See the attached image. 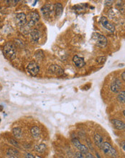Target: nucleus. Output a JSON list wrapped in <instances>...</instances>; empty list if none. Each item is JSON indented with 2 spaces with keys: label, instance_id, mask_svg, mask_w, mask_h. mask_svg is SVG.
<instances>
[{
  "label": "nucleus",
  "instance_id": "nucleus-1",
  "mask_svg": "<svg viewBox=\"0 0 125 158\" xmlns=\"http://www.w3.org/2000/svg\"><path fill=\"white\" fill-rule=\"evenodd\" d=\"M91 39L94 42V43L99 48H105L107 45V40H106V37L104 35L98 33V32L93 33Z\"/></svg>",
  "mask_w": 125,
  "mask_h": 158
},
{
  "label": "nucleus",
  "instance_id": "nucleus-2",
  "mask_svg": "<svg viewBox=\"0 0 125 158\" xmlns=\"http://www.w3.org/2000/svg\"><path fill=\"white\" fill-rule=\"evenodd\" d=\"M101 149L103 150V152L106 155H109V156L112 157L116 158V156H117V152H116V150L109 142H103L101 147Z\"/></svg>",
  "mask_w": 125,
  "mask_h": 158
},
{
  "label": "nucleus",
  "instance_id": "nucleus-3",
  "mask_svg": "<svg viewBox=\"0 0 125 158\" xmlns=\"http://www.w3.org/2000/svg\"><path fill=\"white\" fill-rule=\"evenodd\" d=\"M3 51L5 55L9 59L13 60L16 57V50L14 45L11 43H7L4 46Z\"/></svg>",
  "mask_w": 125,
  "mask_h": 158
},
{
  "label": "nucleus",
  "instance_id": "nucleus-4",
  "mask_svg": "<svg viewBox=\"0 0 125 158\" xmlns=\"http://www.w3.org/2000/svg\"><path fill=\"white\" fill-rule=\"evenodd\" d=\"M26 69L28 73H30L31 75H32V76H35V75H38V73H39L40 67L39 65L37 64L36 62L32 61V62H30L28 64Z\"/></svg>",
  "mask_w": 125,
  "mask_h": 158
},
{
  "label": "nucleus",
  "instance_id": "nucleus-5",
  "mask_svg": "<svg viewBox=\"0 0 125 158\" xmlns=\"http://www.w3.org/2000/svg\"><path fill=\"white\" fill-rule=\"evenodd\" d=\"M99 22H100L101 25H102L103 28H104L105 29H106L107 30H109V32H114L115 30L114 26L112 25L111 22H109L107 18L106 17H101L99 19Z\"/></svg>",
  "mask_w": 125,
  "mask_h": 158
},
{
  "label": "nucleus",
  "instance_id": "nucleus-6",
  "mask_svg": "<svg viewBox=\"0 0 125 158\" xmlns=\"http://www.w3.org/2000/svg\"><path fill=\"white\" fill-rule=\"evenodd\" d=\"M73 145H75L76 148L79 150V152H81L83 155H86V154L89 153V148L86 146V145H83L82 143H81L77 139H74L73 140Z\"/></svg>",
  "mask_w": 125,
  "mask_h": 158
},
{
  "label": "nucleus",
  "instance_id": "nucleus-7",
  "mask_svg": "<svg viewBox=\"0 0 125 158\" xmlns=\"http://www.w3.org/2000/svg\"><path fill=\"white\" fill-rule=\"evenodd\" d=\"M48 71L50 72V73L57 75H60L63 73V70L58 65H51L48 68Z\"/></svg>",
  "mask_w": 125,
  "mask_h": 158
},
{
  "label": "nucleus",
  "instance_id": "nucleus-8",
  "mask_svg": "<svg viewBox=\"0 0 125 158\" xmlns=\"http://www.w3.org/2000/svg\"><path fill=\"white\" fill-rule=\"evenodd\" d=\"M121 86H122V83H121L120 80H119V78H115L114 80L111 83V91L114 92V93H118L119 90H120Z\"/></svg>",
  "mask_w": 125,
  "mask_h": 158
},
{
  "label": "nucleus",
  "instance_id": "nucleus-9",
  "mask_svg": "<svg viewBox=\"0 0 125 158\" xmlns=\"http://www.w3.org/2000/svg\"><path fill=\"white\" fill-rule=\"evenodd\" d=\"M52 11H54V7L50 4H46L41 8V12H42V15L45 17L50 16Z\"/></svg>",
  "mask_w": 125,
  "mask_h": 158
},
{
  "label": "nucleus",
  "instance_id": "nucleus-10",
  "mask_svg": "<svg viewBox=\"0 0 125 158\" xmlns=\"http://www.w3.org/2000/svg\"><path fill=\"white\" fill-rule=\"evenodd\" d=\"M30 20L28 22V25L30 27H32L40 20V15L38 12L34 11L30 14Z\"/></svg>",
  "mask_w": 125,
  "mask_h": 158
},
{
  "label": "nucleus",
  "instance_id": "nucleus-11",
  "mask_svg": "<svg viewBox=\"0 0 125 158\" xmlns=\"http://www.w3.org/2000/svg\"><path fill=\"white\" fill-rule=\"evenodd\" d=\"M16 20L18 25L20 27H23L26 25L27 23V18L26 15L22 12L17 13L16 15Z\"/></svg>",
  "mask_w": 125,
  "mask_h": 158
},
{
  "label": "nucleus",
  "instance_id": "nucleus-12",
  "mask_svg": "<svg viewBox=\"0 0 125 158\" xmlns=\"http://www.w3.org/2000/svg\"><path fill=\"white\" fill-rule=\"evenodd\" d=\"M111 122L114 125L115 128L118 130H124L125 129V123L122 120H119L116 119H113L111 120Z\"/></svg>",
  "mask_w": 125,
  "mask_h": 158
},
{
  "label": "nucleus",
  "instance_id": "nucleus-13",
  "mask_svg": "<svg viewBox=\"0 0 125 158\" xmlns=\"http://www.w3.org/2000/svg\"><path fill=\"white\" fill-rule=\"evenodd\" d=\"M73 61L75 65L77 68H82L86 65V62L84 61V59L82 57H79L78 55H75L73 58Z\"/></svg>",
  "mask_w": 125,
  "mask_h": 158
},
{
  "label": "nucleus",
  "instance_id": "nucleus-14",
  "mask_svg": "<svg viewBox=\"0 0 125 158\" xmlns=\"http://www.w3.org/2000/svg\"><path fill=\"white\" fill-rule=\"evenodd\" d=\"M54 11L55 12V16L57 17H59L61 16L62 13V11H63V7H62V5L60 3L58 2V3L55 4L54 5Z\"/></svg>",
  "mask_w": 125,
  "mask_h": 158
},
{
  "label": "nucleus",
  "instance_id": "nucleus-15",
  "mask_svg": "<svg viewBox=\"0 0 125 158\" xmlns=\"http://www.w3.org/2000/svg\"><path fill=\"white\" fill-rule=\"evenodd\" d=\"M30 36L34 42H38L40 38V34L39 30H38L37 29H33L30 30Z\"/></svg>",
  "mask_w": 125,
  "mask_h": 158
},
{
  "label": "nucleus",
  "instance_id": "nucleus-16",
  "mask_svg": "<svg viewBox=\"0 0 125 158\" xmlns=\"http://www.w3.org/2000/svg\"><path fill=\"white\" fill-rule=\"evenodd\" d=\"M94 142L96 145H97L99 148H101L103 144V137L99 134H95L94 135Z\"/></svg>",
  "mask_w": 125,
  "mask_h": 158
},
{
  "label": "nucleus",
  "instance_id": "nucleus-17",
  "mask_svg": "<svg viewBox=\"0 0 125 158\" xmlns=\"http://www.w3.org/2000/svg\"><path fill=\"white\" fill-rule=\"evenodd\" d=\"M30 132L31 134H32V136L35 138H38V136H40V128L37 126L32 127Z\"/></svg>",
  "mask_w": 125,
  "mask_h": 158
},
{
  "label": "nucleus",
  "instance_id": "nucleus-18",
  "mask_svg": "<svg viewBox=\"0 0 125 158\" xmlns=\"http://www.w3.org/2000/svg\"><path fill=\"white\" fill-rule=\"evenodd\" d=\"M12 133L16 138H21V136H22V129L19 127H15L12 129Z\"/></svg>",
  "mask_w": 125,
  "mask_h": 158
},
{
  "label": "nucleus",
  "instance_id": "nucleus-19",
  "mask_svg": "<svg viewBox=\"0 0 125 158\" xmlns=\"http://www.w3.org/2000/svg\"><path fill=\"white\" fill-rule=\"evenodd\" d=\"M117 99L120 103L125 104V91H122L119 93L117 96Z\"/></svg>",
  "mask_w": 125,
  "mask_h": 158
},
{
  "label": "nucleus",
  "instance_id": "nucleus-20",
  "mask_svg": "<svg viewBox=\"0 0 125 158\" xmlns=\"http://www.w3.org/2000/svg\"><path fill=\"white\" fill-rule=\"evenodd\" d=\"M35 150L37 151V152H41V153H42V152H45V149H46V145H44V144H40V145L35 146Z\"/></svg>",
  "mask_w": 125,
  "mask_h": 158
},
{
  "label": "nucleus",
  "instance_id": "nucleus-21",
  "mask_svg": "<svg viewBox=\"0 0 125 158\" xmlns=\"http://www.w3.org/2000/svg\"><path fill=\"white\" fill-rule=\"evenodd\" d=\"M35 56L37 60H38V61H42L44 58V53L43 52H42V50H38V51H36V52H35Z\"/></svg>",
  "mask_w": 125,
  "mask_h": 158
},
{
  "label": "nucleus",
  "instance_id": "nucleus-22",
  "mask_svg": "<svg viewBox=\"0 0 125 158\" xmlns=\"http://www.w3.org/2000/svg\"><path fill=\"white\" fill-rule=\"evenodd\" d=\"M106 58L105 56H100L96 58V63H98L99 64H103L106 62Z\"/></svg>",
  "mask_w": 125,
  "mask_h": 158
},
{
  "label": "nucleus",
  "instance_id": "nucleus-23",
  "mask_svg": "<svg viewBox=\"0 0 125 158\" xmlns=\"http://www.w3.org/2000/svg\"><path fill=\"white\" fill-rule=\"evenodd\" d=\"M17 154V151L15 150L14 149H9L8 150V155H11V156H14V155H16Z\"/></svg>",
  "mask_w": 125,
  "mask_h": 158
},
{
  "label": "nucleus",
  "instance_id": "nucleus-24",
  "mask_svg": "<svg viewBox=\"0 0 125 158\" xmlns=\"http://www.w3.org/2000/svg\"><path fill=\"white\" fill-rule=\"evenodd\" d=\"M76 158H86V157L84 156V155H83V154H82L81 152H76Z\"/></svg>",
  "mask_w": 125,
  "mask_h": 158
},
{
  "label": "nucleus",
  "instance_id": "nucleus-25",
  "mask_svg": "<svg viewBox=\"0 0 125 158\" xmlns=\"http://www.w3.org/2000/svg\"><path fill=\"white\" fill-rule=\"evenodd\" d=\"M25 158H35V157H34V155H32L31 153L27 152L26 155H25Z\"/></svg>",
  "mask_w": 125,
  "mask_h": 158
},
{
  "label": "nucleus",
  "instance_id": "nucleus-26",
  "mask_svg": "<svg viewBox=\"0 0 125 158\" xmlns=\"http://www.w3.org/2000/svg\"><path fill=\"white\" fill-rule=\"evenodd\" d=\"M86 158H96L94 156H93V155H92L91 153H89V152L88 154H86Z\"/></svg>",
  "mask_w": 125,
  "mask_h": 158
},
{
  "label": "nucleus",
  "instance_id": "nucleus-27",
  "mask_svg": "<svg viewBox=\"0 0 125 158\" xmlns=\"http://www.w3.org/2000/svg\"><path fill=\"white\" fill-rule=\"evenodd\" d=\"M121 76H122V80H123L124 81H125V71H124V72L122 73V75H121Z\"/></svg>",
  "mask_w": 125,
  "mask_h": 158
},
{
  "label": "nucleus",
  "instance_id": "nucleus-28",
  "mask_svg": "<svg viewBox=\"0 0 125 158\" xmlns=\"http://www.w3.org/2000/svg\"><path fill=\"white\" fill-rule=\"evenodd\" d=\"M112 2H114V1H106V5H112Z\"/></svg>",
  "mask_w": 125,
  "mask_h": 158
},
{
  "label": "nucleus",
  "instance_id": "nucleus-29",
  "mask_svg": "<svg viewBox=\"0 0 125 158\" xmlns=\"http://www.w3.org/2000/svg\"><path fill=\"white\" fill-rule=\"evenodd\" d=\"M122 149H123V150L124 151V152H125V142H122Z\"/></svg>",
  "mask_w": 125,
  "mask_h": 158
},
{
  "label": "nucleus",
  "instance_id": "nucleus-30",
  "mask_svg": "<svg viewBox=\"0 0 125 158\" xmlns=\"http://www.w3.org/2000/svg\"><path fill=\"white\" fill-rule=\"evenodd\" d=\"M8 158H15L14 156H11V155H9V157H8Z\"/></svg>",
  "mask_w": 125,
  "mask_h": 158
},
{
  "label": "nucleus",
  "instance_id": "nucleus-31",
  "mask_svg": "<svg viewBox=\"0 0 125 158\" xmlns=\"http://www.w3.org/2000/svg\"><path fill=\"white\" fill-rule=\"evenodd\" d=\"M96 155H97V157H98V158H101L100 155H99V154H96Z\"/></svg>",
  "mask_w": 125,
  "mask_h": 158
},
{
  "label": "nucleus",
  "instance_id": "nucleus-32",
  "mask_svg": "<svg viewBox=\"0 0 125 158\" xmlns=\"http://www.w3.org/2000/svg\"><path fill=\"white\" fill-rule=\"evenodd\" d=\"M123 115L125 116V110L123 112Z\"/></svg>",
  "mask_w": 125,
  "mask_h": 158
}]
</instances>
